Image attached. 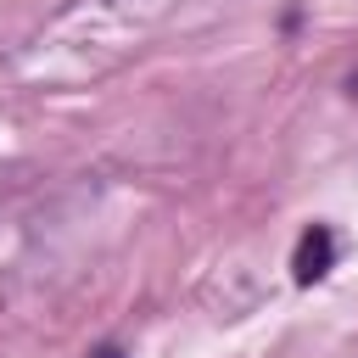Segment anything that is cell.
I'll return each instance as SVG.
<instances>
[{
	"label": "cell",
	"instance_id": "obj_1",
	"mask_svg": "<svg viewBox=\"0 0 358 358\" xmlns=\"http://www.w3.org/2000/svg\"><path fill=\"white\" fill-rule=\"evenodd\" d=\"M330 263H336V235H330L324 224L302 229V241H296V252H291V274H296L302 285H313V280L330 274Z\"/></svg>",
	"mask_w": 358,
	"mask_h": 358
},
{
	"label": "cell",
	"instance_id": "obj_2",
	"mask_svg": "<svg viewBox=\"0 0 358 358\" xmlns=\"http://www.w3.org/2000/svg\"><path fill=\"white\" fill-rule=\"evenodd\" d=\"M90 358H123V347H95Z\"/></svg>",
	"mask_w": 358,
	"mask_h": 358
},
{
	"label": "cell",
	"instance_id": "obj_3",
	"mask_svg": "<svg viewBox=\"0 0 358 358\" xmlns=\"http://www.w3.org/2000/svg\"><path fill=\"white\" fill-rule=\"evenodd\" d=\"M352 95H358V78H352Z\"/></svg>",
	"mask_w": 358,
	"mask_h": 358
}]
</instances>
